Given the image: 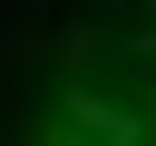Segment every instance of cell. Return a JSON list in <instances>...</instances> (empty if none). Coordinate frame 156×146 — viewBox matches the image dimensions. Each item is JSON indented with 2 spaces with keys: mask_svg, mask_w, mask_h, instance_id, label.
Listing matches in <instances>:
<instances>
[{
  "mask_svg": "<svg viewBox=\"0 0 156 146\" xmlns=\"http://www.w3.org/2000/svg\"><path fill=\"white\" fill-rule=\"evenodd\" d=\"M29 146H156V49H98Z\"/></svg>",
  "mask_w": 156,
  "mask_h": 146,
  "instance_id": "obj_1",
  "label": "cell"
}]
</instances>
